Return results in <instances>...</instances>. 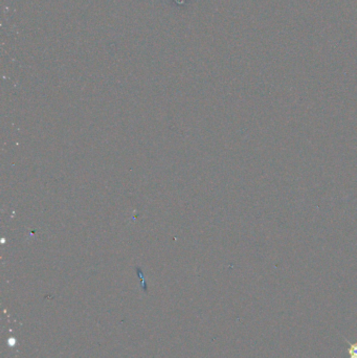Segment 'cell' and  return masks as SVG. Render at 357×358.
Wrapping results in <instances>:
<instances>
[{
    "label": "cell",
    "instance_id": "1",
    "mask_svg": "<svg viewBox=\"0 0 357 358\" xmlns=\"http://www.w3.org/2000/svg\"><path fill=\"white\" fill-rule=\"evenodd\" d=\"M343 340L348 344V354L349 358H357V340L355 342H351L347 338L343 337Z\"/></svg>",
    "mask_w": 357,
    "mask_h": 358
}]
</instances>
